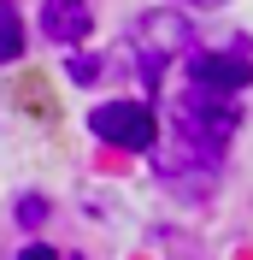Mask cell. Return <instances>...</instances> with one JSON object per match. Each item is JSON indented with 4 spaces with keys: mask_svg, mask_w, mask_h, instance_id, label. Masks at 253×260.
<instances>
[{
    "mask_svg": "<svg viewBox=\"0 0 253 260\" xmlns=\"http://www.w3.org/2000/svg\"><path fill=\"white\" fill-rule=\"evenodd\" d=\"M236 107L218 95V89H206V83H194L189 95L177 101V136H183V148H189L194 166H218L224 142L236 136Z\"/></svg>",
    "mask_w": 253,
    "mask_h": 260,
    "instance_id": "1",
    "label": "cell"
},
{
    "mask_svg": "<svg viewBox=\"0 0 253 260\" xmlns=\"http://www.w3.org/2000/svg\"><path fill=\"white\" fill-rule=\"evenodd\" d=\"M89 130H95L100 142H112V148H153L159 118H153V107H142V101H106V107L89 113Z\"/></svg>",
    "mask_w": 253,
    "mask_h": 260,
    "instance_id": "2",
    "label": "cell"
},
{
    "mask_svg": "<svg viewBox=\"0 0 253 260\" xmlns=\"http://www.w3.org/2000/svg\"><path fill=\"white\" fill-rule=\"evenodd\" d=\"M189 48V24L177 12H147L142 24H136V59H142V77L159 83V71H165V59L171 53Z\"/></svg>",
    "mask_w": 253,
    "mask_h": 260,
    "instance_id": "3",
    "label": "cell"
},
{
    "mask_svg": "<svg viewBox=\"0 0 253 260\" xmlns=\"http://www.w3.org/2000/svg\"><path fill=\"white\" fill-rule=\"evenodd\" d=\"M189 77L206 83V89H218V95H236L253 83V48L236 42V48H218V53H194L189 59Z\"/></svg>",
    "mask_w": 253,
    "mask_h": 260,
    "instance_id": "4",
    "label": "cell"
},
{
    "mask_svg": "<svg viewBox=\"0 0 253 260\" xmlns=\"http://www.w3.org/2000/svg\"><path fill=\"white\" fill-rule=\"evenodd\" d=\"M89 0H41V30L53 36V42H65V48H77L82 36H89Z\"/></svg>",
    "mask_w": 253,
    "mask_h": 260,
    "instance_id": "5",
    "label": "cell"
},
{
    "mask_svg": "<svg viewBox=\"0 0 253 260\" xmlns=\"http://www.w3.org/2000/svg\"><path fill=\"white\" fill-rule=\"evenodd\" d=\"M18 53H24V24H18V6L0 0V65L18 59Z\"/></svg>",
    "mask_w": 253,
    "mask_h": 260,
    "instance_id": "6",
    "label": "cell"
},
{
    "mask_svg": "<svg viewBox=\"0 0 253 260\" xmlns=\"http://www.w3.org/2000/svg\"><path fill=\"white\" fill-rule=\"evenodd\" d=\"M12 213H18V225H30V231H35L41 219H48V201H41V195H18V207H12Z\"/></svg>",
    "mask_w": 253,
    "mask_h": 260,
    "instance_id": "7",
    "label": "cell"
},
{
    "mask_svg": "<svg viewBox=\"0 0 253 260\" xmlns=\"http://www.w3.org/2000/svg\"><path fill=\"white\" fill-rule=\"evenodd\" d=\"M71 77H77V83H95V77H100V59L77 53V59H71Z\"/></svg>",
    "mask_w": 253,
    "mask_h": 260,
    "instance_id": "8",
    "label": "cell"
},
{
    "mask_svg": "<svg viewBox=\"0 0 253 260\" xmlns=\"http://www.w3.org/2000/svg\"><path fill=\"white\" fill-rule=\"evenodd\" d=\"M183 6H224V0H183Z\"/></svg>",
    "mask_w": 253,
    "mask_h": 260,
    "instance_id": "9",
    "label": "cell"
}]
</instances>
